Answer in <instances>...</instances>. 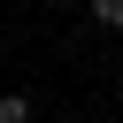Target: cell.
<instances>
[{
  "instance_id": "1",
  "label": "cell",
  "mask_w": 123,
  "mask_h": 123,
  "mask_svg": "<svg viewBox=\"0 0 123 123\" xmlns=\"http://www.w3.org/2000/svg\"><path fill=\"white\" fill-rule=\"evenodd\" d=\"M0 123H31V100L23 92H0Z\"/></svg>"
},
{
  "instance_id": "2",
  "label": "cell",
  "mask_w": 123,
  "mask_h": 123,
  "mask_svg": "<svg viewBox=\"0 0 123 123\" xmlns=\"http://www.w3.org/2000/svg\"><path fill=\"white\" fill-rule=\"evenodd\" d=\"M92 8V23H108V31H123V0H85Z\"/></svg>"
},
{
  "instance_id": "3",
  "label": "cell",
  "mask_w": 123,
  "mask_h": 123,
  "mask_svg": "<svg viewBox=\"0 0 123 123\" xmlns=\"http://www.w3.org/2000/svg\"><path fill=\"white\" fill-rule=\"evenodd\" d=\"M115 100H123V77H115Z\"/></svg>"
}]
</instances>
